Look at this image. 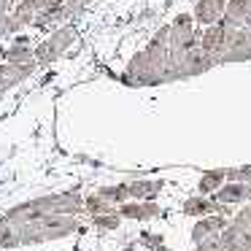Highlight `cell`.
Masks as SVG:
<instances>
[{
    "label": "cell",
    "instance_id": "cell-1",
    "mask_svg": "<svg viewBox=\"0 0 251 251\" xmlns=\"http://www.w3.org/2000/svg\"><path fill=\"white\" fill-rule=\"evenodd\" d=\"M227 33H229V27H224L222 19H219V22H213V25H208L205 33L200 35V49L205 51V54H211L213 60L219 62V57H222V51H224Z\"/></svg>",
    "mask_w": 251,
    "mask_h": 251
},
{
    "label": "cell",
    "instance_id": "cell-2",
    "mask_svg": "<svg viewBox=\"0 0 251 251\" xmlns=\"http://www.w3.org/2000/svg\"><path fill=\"white\" fill-rule=\"evenodd\" d=\"M211 197L222 205H240V202L251 200V186L243 184V181H224Z\"/></svg>",
    "mask_w": 251,
    "mask_h": 251
},
{
    "label": "cell",
    "instance_id": "cell-3",
    "mask_svg": "<svg viewBox=\"0 0 251 251\" xmlns=\"http://www.w3.org/2000/svg\"><path fill=\"white\" fill-rule=\"evenodd\" d=\"M219 238H222L224 251H251V232L240 229L232 222H227V227L219 232Z\"/></svg>",
    "mask_w": 251,
    "mask_h": 251
},
{
    "label": "cell",
    "instance_id": "cell-4",
    "mask_svg": "<svg viewBox=\"0 0 251 251\" xmlns=\"http://www.w3.org/2000/svg\"><path fill=\"white\" fill-rule=\"evenodd\" d=\"M224 6H227V0H197L192 19H195V25L208 27V25H213V22H219V19H222Z\"/></svg>",
    "mask_w": 251,
    "mask_h": 251
},
{
    "label": "cell",
    "instance_id": "cell-5",
    "mask_svg": "<svg viewBox=\"0 0 251 251\" xmlns=\"http://www.w3.org/2000/svg\"><path fill=\"white\" fill-rule=\"evenodd\" d=\"M249 19H251V6H249V0H227L224 14H222L224 27H229V30L243 27Z\"/></svg>",
    "mask_w": 251,
    "mask_h": 251
},
{
    "label": "cell",
    "instance_id": "cell-6",
    "mask_svg": "<svg viewBox=\"0 0 251 251\" xmlns=\"http://www.w3.org/2000/svg\"><path fill=\"white\" fill-rule=\"evenodd\" d=\"M119 213L122 219H138V222H146V219H154L159 216V205L154 200H135V202H122L119 205Z\"/></svg>",
    "mask_w": 251,
    "mask_h": 251
},
{
    "label": "cell",
    "instance_id": "cell-7",
    "mask_svg": "<svg viewBox=\"0 0 251 251\" xmlns=\"http://www.w3.org/2000/svg\"><path fill=\"white\" fill-rule=\"evenodd\" d=\"M224 227H227V219H224L222 213H208V216H200V222L192 227V243H200L202 238L222 232Z\"/></svg>",
    "mask_w": 251,
    "mask_h": 251
},
{
    "label": "cell",
    "instance_id": "cell-8",
    "mask_svg": "<svg viewBox=\"0 0 251 251\" xmlns=\"http://www.w3.org/2000/svg\"><path fill=\"white\" fill-rule=\"evenodd\" d=\"M127 189H130V197L132 200H154L157 197V192L162 189V181H132V184H127Z\"/></svg>",
    "mask_w": 251,
    "mask_h": 251
},
{
    "label": "cell",
    "instance_id": "cell-9",
    "mask_svg": "<svg viewBox=\"0 0 251 251\" xmlns=\"http://www.w3.org/2000/svg\"><path fill=\"white\" fill-rule=\"evenodd\" d=\"M25 41H27V38H19V44L11 46V49L6 51V62H11V65H27V62H35L33 49H30Z\"/></svg>",
    "mask_w": 251,
    "mask_h": 251
},
{
    "label": "cell",
    "instance_id": "cell-10",
    "mask_svg": "<svg viewBox=\"0 0 251 251\" xmlns=\"http://www.w3.org/2000/svg\"><path fill=\"white\" fill-rule=\"evenodd\" d=\"M227 181V176H224V170H205V173L200 176V184H197V189H200V195H213V192L219 189V186Z\"/></svg>",
    "mask_w": 251,
    "mask_h": 251
},
{
    "label": "cell",
    "instance_id": "cell-11",
    "mask_svg": "<svg viewBox=\"0 0 251 251\" xmlns=\"http://www.w3.org/2000/svg\"><path fill=\"white\" fill-rule=\"evenodd\" d=\"M33 54H35V62H38V65H51V62L60 60V51L51 46V41H41L33 49Z\"/></svg>",
    "mask_w": 251,
    "mask_h": 251
},
{
    "label": "cell",
    "instance_id": "cell-12",
    "mask_svg": "<svg viewBox=\"0 0 251 251\" xmlns=\"http://www.w3.org/2000/svg\"><path fill=\"white\" fill-rule=\"evenodd\" d=\"M100 197H105V200L111 202V205H122V202L130 200V189H127V184H116V186H105V189L98 192Z\"/></svg>",
    "mask_w": 251,
    "mask_h": 251
},
{
    "label": "cell",
    "instance_id": "cell-13",
    "mask_svg": "<svg viewBox=\"0 0 251 251\" xmlns=\"http://www.w3.org/2000/svg\"><path fill=\"white\" fill-rule=\"evenodd\" d=\"M49 41H51V46H54V49L62 54V51H65L68 46L73 44V41H76V27H71V25H65V27H62V30H57V33L51 35Z\"/></svg>",
    "mask_w": 251,
    "mask_h": 251
},
{
    "label": "cell",
    "instance_id": "cell-14",
    "mask_svg": "<svg viewBox=\"0 0 251 251\" xmlns=\"http://www.w3.org/2000/svg\"><path fill=\"white\" fill-rule=\"evenodd\" d=\"M84 208H87L92 216H98V213H108V211H114V205H111L105 197H100V195H92V197H87L84 200Z\"/></svg>",
    "mask_w": 251,
    "mask_h": 251
},
{
    "label": "cell",
    "instance_id": "cell-15",
    "mask_svg": "<svg viewBox=\"0 0 251 251\" xmlns=\"http://www.w3.org/2000/svg\"><path fill=\"white\" fill-rule=\"evenodd\" d=\"M119 222H122V216H119V213H114V211L98 213V216H95V224L103 227V229H116V227H119Z\"/></svg>",
    "mask_w": 251,
    "mask_h": 251
},
{
    "label": "cell",
    "instance_id": "cell-16",
    "mask_svg": "<svg viewBox=\"0 0 251 251\" xmlns=\"http://www.w3.org/2000/svg\"><path fill=\"white\" fill-rule=\"evenodd\" d=\"M195 251H224L219 232H216V235H208V238H202L200 243H195Z\"/></svg>",
    "mask_w": 251,
    "mask_h": 251
},
{
    "label": "cell",
    "instance_id": "cell-17",
    "mask_svg": "<svg viewBox=\"0 0 251 251\" xmlns=\"http://www.w3.org/2000/svg\"><path fill=\"white\" fill-rule=\"evenodd\" d=\"M224 176H227V181H243V184H249L251 181V165H246V168H227Z\"/></svg>",
    "mask_w": 251,
    "mask_h": 251
},
{
    "label": "cell",
    "instance_id": "cell-18",
    "mask_svg": "<svg viewBox=\"0 0 251 251\" xmlns=\"http://www.w3.org/2000/svg\"><path fill=\"white\" fill-rule=\"evenodd\" d=\"M232 224H238L240 229H246V232H251V202H249V205H243L238 213H235Z\"/></svg>",
    "mask_w": 251,
    "mask_h": 251
},
{
    "label": "cell",
    "instance_id": "cell-19",
    "mask_svg": "<svg viewBox=\"0 0 251 251\" xmlns=\"http://www.w3.org/2000/svg\"><path fill=\"white\" fill-rule=\"evenodd\" d=\"M0 35H8V14H0Z\"/></svg>",
    "mask_w": 251,
    "mask_h": 251
},
{
    "label": "cell",
    "instance_id": "cell-20",
    "mask_svg": "<svg viewBox=\"0 0 251 251\" xmlns=\"http://www.w3.org/2000/svg\"><path fill=\"white\" fill-rule=\"evenodd\" d=\"M8 6H11V0H0V14H6Z\"/></svg>",
    "mask_w": 251,
    "mask_h": 251
},
{
    "label": "cell",
    "instance_id": "cell-21",
    "mask_svg": "<svg viewBox=\"0 0 251 251\" xmlns=\"http://www.w3.org/2000/svg\"><path fill=\"white\" fill-rule=\"evenodd\" d=\"M84 3H92V0H84Z\"/></svg>",
    "mask_w": 251,
    "mask_h": 251
},
{
    "label": "cell",
    "instance_id": "cell-22",
    "mask_svg": "<svg viewBox=\"0 0 251 251\" xmlns=\"http://www.w3.org/2000/svg\"><path fill=\"white\" fill-rule=\"evenodd\" d=\"M11 3H19V0H11Z\"/></svg>",
    "mask_w": 251,
    "mask_h": 251
},
{
    "label": "cell",
    "instance_id": "cell-23",
    "mask_svg": "<svg viewBox=\"0 0 251 251\" xmlns=\"http://www.w3.org/2000/svg\"><path fill=\"white\" fill-rule=\"evenodd\" d=\"M249 6H251V0H249Z\"/></svg>",
    "mask_w": 251,
    "mask_h": 251
},
{
    "label": "cell",
    "instance_id": "cell-24",
    "mask_svg": "<svg viewBox=\"0 0 251 251\" xmlns=\"http://www.w3.org/2000/svg\"><path fill=\"white\" fill-rule=\"evenodd\" d=\"M249 186H251V181H249Z\"/></svg>",
    "mask_w": 251,
    "mask_h": 251
}]
</instances>
